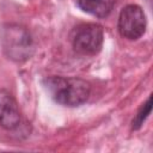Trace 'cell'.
<instances>
[{"label": "cell", "instance_id": "cell-1", "mask_svg": "<svg viewBox=\"0 0 153 153\" xmlns=\"http://www.w3.org/2000/svg\"><path fill=\"white\" fill-rule=\"evenodd\" d=\"M44 86L50 97L65 106H78L84 104L90 96L91 85L80 78L51 75L44 79Z\"/></svg>", "mask_w": 153, "mask_h": 153}, {"label": "cell", "instance_id": "cell-2", "mask_svg": "<svg viewBox=\"0 0 153 153\" xmlns=\"http://www.w3.org/2000/svg\"><path fill=\"white\" fill-rule=\"evenodd\" d=\"M1 45L8 59L14 61H24L33 51V42L30 32L17 24L6 25L2 29Z\"/></svg>", "mask_w": 153, "mask_h": 153}, {"label": "cell", "instance_id": "cell-3", "mask_svg": "<svg viewBox=\"0 0 153 153\" xmlns=\"http://www.w3.org/2000/svg\"><path fill=\"white\" fill-rule=\"evenodd\" d=\"M104 31L99 24L87 23L75 27L72 44L76 53L82 55H94L103 45Z\"/></svg>", "mask_w": 153, "mask_h": 153}, {"label": "cell", "instance_id": "cell-4", "mask_svg": "<svg viewBox=\"0 0 153 153\" xmlns=\"http://www.w3.org/2000/svg\"><path fill=\"white\" fill-rule=\"evenodd\" d=\"M118 31L128 39L140 38L146 30V16L137 5H127L118 16Z\"/></svg>", "mask_w": 153, "mask_h": 153}, {"label": "cell", "instance_id": "cell-5", "mask_svg": "<svg viewBox=\"0 0 153 153\" xmlns=\"http://www.w3.org/2000/svg\"><path fill=\"white\" fill-rule=\"evenodd\" d=\"M20 123V112L13 96L0 88V127L7 130L16 129Z\"/></svg>", "mask_w": 153, "mask_h": 153}, {"label": "cell", "instance_id": "cell-6", "mask_svg": "<svg viewBox=\"0 0 153 153\" xmlns=\"http://www.w3.org/2000/svg\"><path fill=\"white\" fill-rule=\"evenodd\" d=\"M76 4L84 12L98 18H104L111 13L116 0H76Z\"/></svg>", "mask_w": 153, "mask_h": 153}, {"label": "cell", "instance_id": "cell-7", "mask_svg": "<svg viewBox=\"0 0 153 153\" xmlns=\"http://www.w3.org/2000/svg\"><path fill=\"white\" fill-rule=\"evenodd\" d=\"M151 108H152V97H148L147 102L141 106V109L139 110V112L135 115L134 120H133V129H139L142 123L145 122V120L148 117L149 112H151Z\"/></svg>", "mask_w": 153, "mask_h": 153}]
</instances>
